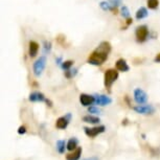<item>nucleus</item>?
Instances as JSON below:
<instances>
[{
    "label": "nucleus",
    "instance_id": "obj_1",
    "mask_svg": "<svg viewBox=\"0 0 160 160\" xmlns=\"http://www.w3.org/2000/svg\"><path fill=\"white\" fill-rule=\"evenodd\" d=\"M112 49L111 44L107 41H102L98 47L91 52V55L88 57V63L94 66H99L104 64L106 60L108 59L110 51Z\"/></svg>",
    "mask_w": 160,
    "mask_h": 160
},
{
    "label": "nucleus",
    "instance_id": "obj_2",
    "mask_svg": "<svg viewBox=\"0 0 160 160\" xmlns=\"http://www.w3.org/2000/svg\"><path fill=\"white\" fill-rule=\"evenodd\" d=\"M118 78V70L117 69H108L104 74V85L108 90L112 87L113 83Z\"/></svg>",
    "mask_w": 160,
    "mask_h": 160
},
{
    "label": "nucleus",
    "instance_id": "obj_3",
    "mask_svg": "<svg viewBox=\"0 0 160 160\" xmlns=\"http://www.w3.org/2000/svg\"><path fill=\"white\" fill-rule=\"evenodd\" d=\"M135 37L138 43H142V42L147 41L148 37H149V28L147 25H140L136 28L135 31Z\"/></svg>",
    "mask_w": 160,
    "mask_h": 160
},
{
    "label": "nucleus",
    "instance_id": "obj_4",
    "mask_svg": "<svg viewBox=\"0 0 160 160\" xmlns=\"http://www.w3.org/2000/svg\"><path fill=\"white\" fill-rule=\"evenodd\" d=\"M45 66H46V58L43 57H40L37 61L34 63V66H32V70H34V74L36 77H40L43 72Z\"/></svg>",
    "mask_w": 160,
    "mask_h": 160
},
{
    "label": "nucleus",
    "instance_id": "obj_5",
    "mask_svg": "<svg viewBox=\"0 0 160 160\" xmlns=\"http://www.w3.org/2000/svg\"><path fill=\"white\" fill-rule=\"evenodd\" d=\"M106 131V127L105 126H98V127H93V128H84V132L88 137L90 138H94L98 136V134H102Z\"/></svg>",
    "mask_w": 160,
    "mask_h": 160
},
{
    "label": "nucleus",
    "instance_id": "obj_6",
    "mask_svg": "<svg viewBox=\"0 0 160 160\" xmlns=\"http://www.w3.org/2000/svg\"><path fill=\"white\" fill-rule=\"evenodd\" d=\"M133 109H134V111L136 113L143 114V115H151V114H153L155 112L154 107L151 105H138V106H135Z\"/></svg>",
    "mask_w": 160,
    "mask_h": 160
},
{
    "label": "nucleus",
    "instance_id": "obj_7",
    "mask_svg": "<svg viewBox=\"0 0 160 160\" xmlns=\"http://www.w3.org/2000/svg\"><path fill=\"white\" fill-rule=\"evenodd\" d=\"M134 99L138 105H142L148 101V94L142 89L136 88L134 90Z\"/></svg>",
    "mask_w": 160,
    "mask_h": 160
},
{
    "label": "nucleus",
    "instance_id": "obj_8",
    "mask_svg": "<svg viewBox=\"0 0 160 160\" xmlns=\"http://www.w3.org/2000/svg\"><path fill=\"white\" fill-rule=\"evenodd\" d=\"M70 119H71V114L70 113L66 114L65 116L59 117V118L57 119V122H56V127L58 129H60V130H64V129H66L68 127Z\"/></svg>",
    "mask_w": 160,
    "mask_h": 160
},
{
    "label": "nucleus",
    "instance_id": "obj_9",
    "mask_svg": "<svg viewBox=\"0 0 160 160\" xmlns=\"http://www.w3.org/2000/svg\"><path fill=\"white\" fill-rule=\"evenodd\" d=\"M94 102L98 106H107L112 102L111 98L104 94H95L94 95Z\"/></svg>",
    "mask_w": 160,
    "mask_h": 160
},
{
    "label": "nucleus",
    "instance_id": "obj_10",
    "mask_svg": "<svg viewBox=\"0 0 160 160\" xmlns=\"http://www.w3.org/2000/svg\"><path fill=\"white\" fill-rule=\"evenodd\" d=\"M80 102L84 107H89L90 105H92L94 102V95H89L86 93H82L80 95Z\"/></svg>",
    "mask_w": 160,
    "mask_h": 160
},
{
    "label": "nucleus",
    "instance_id": "obj_11",
    "mask_svg": "<svg viewBox=\"0 0 160 160\" xmlns=\"http://www.w3.org/2000/svg\"><path fill=\"white\" fill-rule=\"evenodd\" d=\"M29 102H45L46 98H45V95L43 94L42 92H38V91H35V92H32L29 94Z\"/></svg>",
    "mask_w": 160,
    "mask_h": 160
},
{
    "label": "nucleus",
    "instance_id": "obj_12",
    "mask_svg": "<svg viewBox=\"0 0 160 160\" xmlns=\"http://www.w3.org/2000/svg\"><path fill=\"white\" fill-rule=\"evenodd\" d=\"M115 67L116 69L118 71H122V72H127V71H129V65H128V63H127V61L125 59H119V60H117L116 63H115Z\"/></svg>",
    "mask_w": 160,
    "mask_h": 160
},
{
    "label": "nucleus",
    "instance_id": "obj_13",
    "mask_svg": "<svg viewBox=\"0 0 160 160\" xmlns=\"http://www.w3.org/2000/svg\"><path fill=\"white\" fill-rule=\"evenodd\" d=\"M39 51V44L35 41H31L28 44V55L31 58H35Z\"/></svg>",
    "mask_w": 160,
    "mask_h": 160
},
{
    "label": "nucleus",
    "instance_id": "obj_14",
    "mask_svg": "<svg viewBox=\"0 0 160 160\" xmlns=\"http://www.w3.org/2000/svg\"><path fill=\"white\" fill-rule=\"evenodd\" d=\"M81 155H82V148H78L72 153L66 155V160H78Z\"/></svg>",
    "mask_w": 160,
    "mask_h": 160
},
{
    "label": "nucleus",
    "instance_id": "obj_15",
    "mask_svg": "<svg viewBox=\"0 0 160 160\" xmlns=\"http://www.w3.org/2000/svg\"><path fill=\"white\" fill-rule=\"evenodd\" d=\"M107 1L110 4L111 12H113V14H117V8L122 4V0H107Z\"/></svg>",
    "mask_w": 160,
    "mask_h": 160
},
{
    "label": "nucleus",
    "instance_id": "obj_16",
    "mask_svg": "<svg viewBox=\"0 0 160 160\" xmlns=\"http://www.w3.org/2000/svg\"><path fill=\"white\" fill-rule=\"evenodd\" d=\"M148 15H149V13H148V10L146 8H138L136 14H135V17H136L137 20H141V19H144L146 17H148Z\"/></svg>",
    "mask_w": 160,
    "mask_h": 160
},
{
    "label": "nucleus",
    "instance_id": "obj_17",
    "mask_svg": "<svg viewBox=\"0 0 160 160\" xmlns=\"http://www.w3.org/2000/svg\"><path fill=\"white\" fill-rule=\"evenodd\" d=\"M78 140L75 137L70 138L67 142V150L72 152V151H74L75 149H78Z\"/></svg>",
    "mask_w": 160,
    "mask_h": 160
},
{
    "label": "nucleus",
    "instance_id": "obj_18",
    "mask_svg": "<svg viewBox=\"0 0 160 160\" xmlns=\"http://www.w3.org/2000/svg\"><path fill=\"white\" fill-rule=\"evenodd\" d=\"M83 122H85L87 123H92V125H96L101 120H99L98 117L96 116H93V115H86L83 117Z\"/></svg>",
    "mask_w": 160,
    "mask_h": 160
},
{
    "label": "nucleus",
    "instance_id": "obj_19",
    "mask_svg": "<svg viewBox=\"0 0 160 160\" xmlns=\"http://www.w3.org/2000/svg\"><path fill=\"white\" fill-rule=\"evenodd\" d=\"M56 148L60 154H63L65 152V149H67V143L65 140H58L56 143Z\"/></svg>",
    "mask_w": 160,
    "mask_h": 160
},
{
    "label": "nucleus",
    "instance_id": "obj_20",
    "mask_svg": "<svg viewBox=\"0 0 160 160\" xmlns=\"http://www.w3.org/2000/svg\"><path fill=\"white\" fill-rule=\"evenodd\" d=\"M147 4L151 10H156L159 5V0H147Z\"/></svg>",
    "mask_w": 160,
    "mask_h": 160
},
{
    "label": "nucleus",
    "instance_id": "obj_21",
    "mask_svg": "<svg viewBox=\"0 0 160 160\" xmlns=\"http://www.w3.org/2000/svg\"><path fill=\"white\" fill-rule=\"evenodd\" d=\"M78 72V69H68V70H65V77L67 78H71L72 77H74Z\"/></svg>",
    "mask_w": 160,
    "mask_h": 160
},
{
    "label": "nucleus",
    "instance_id": "obj_22",
    "mask_svg": "<svg viewBox=\"0 0 160 160\" xmlns=\"http://www.w3.org/2000/svg\"><path fill=\"white\" fill-rule=\"evenodd\" d=\"M73 65V61H71V60H68V61H65L62 63L61 67L64 69V70H68V69L71 68V66Z\"/></svg>",
    "mask_w": 160,
    "mask_h": 160
},
{
    "label": "nucleus",
    "instance_id": "obj_23",
    "mask_svg": "<svg viewBox=\"0 0 160 160\" xmlns=\"http://www.w3.org/2000/svg\"><path fill=\"white\" fill-rule=\"evenodd\" d=\"M120 13H122V16L123 18H126V19H128L130 17V11L127 7H122V10H120Z\"/></svg>",
    "mask_w": 160,
    "mask_h": 160
},
{
    "label": "nucleus",
    "instance_id": "obj_24",
    "mask_svg": "<svg viewBox=\"0 0 160 160\" xmlns=\"http://www.w3.org/2000/svg\"><path fill=\"white\" fill-rule=\"evenodd\" d=\"M43 49H44V53H49L50 52V50H51V43H50L49 41H44Z\"/></svg>",
    "mask_w": 160,
    "mask_h": 160
},
{
    "label": "nucleus",
    "instance_id": "obj_25",
    "mask_svg": "<svg viewBox=\"0 0 160 160\" xmlns=\"http://www.w3.org/2000/svg\"><path fill=\"white\" fill-rule=\"evenodd\" d=\"M88 112L92 113V114H99V113H101V110H99L98 107H94V106H90V107L88 108Z\"/></svg>",
    "mask_w": 160,
    "mask_h": 160
},
{
    "label": "nucleus",
    "instance_id": "obj_26",
    "mask_svg": "<svg viewBox=\"0 0 160 160\" xmlns=\"http://www.w3.org/2000/svg\"><path fill=\"white\" fill-rule=\"evenodd\" d=\"M26 133V128L24 126H21L19 127V129H18V134H20V135H23V134H25Z\"/></svg>",
    "mask_w": 160,
    "mask_h": 160
},
{
    "label": "nucleus",
    "instance_id": "obj_27",
    "mask_svg": "<svg viewBox=\"0 0 160 160\" xmlns=\"http://www.w3.org/2000/svg\"><path fill=\"white\" fill-rule=\"evenodd\" d=\"M132 22H133V20L131 19V18H128L127 21H126V28H128L130 24H132Z\"/></svg>",
    "mask_w": 160,
    "mask_h": 160
},
{
    "label": "nucleus",
    "instance_id": "obj_28",
    "mask_svg": "<svg viewBox=\"0 0 160 160\" xmlns=\"http://www.w3.org/2000/svg\"><path fill=\"white\" fill-rule=\"evenodd\" d=\"M154 61H155L156 63H159L160 62V53H158L156 57H155V59H154Z\"/></svg>",
    "mask_w": 160,
    "mask_h": 160
},
{
    "label": "nucleus",
    "instance_id": "obj_29",
    "mask_svg": "<svg viewBox=\"0 0 160 160\" xmlns=\"http://www.w3.org/2000/svg\"><path fill=\"white\" fill-rule=\"evenodd\" d=\"M45 102L47 104V106H49V107H52V102H51L50 99H46V101H45Z\"/></svg>",
    "mask_w": 160,
    "mask_h": 160
},
{
    "label": "nucleus",
    "instance_id": "obj_30",
    "mask_svg": "<svg viewBox=\"0 0 160 160\" xmlns=\"http://www.w3.org/2000/svg\"><path fill=\"white\" fill-rule=\"evenodd\" d=\"M127 123H128V119L125 118V119L122 120V125H127Z\"/></svg>",
    "mask_w": 160,
    "mask_h": 160
},
{
    "label": "nucleus",
    "instance_id": "obj_31",
    "mask_svg": "<svg viewBox=\"0 0 160 160\" xmlns=\"http://www.w3.org/2000/svg\"><path fill=\"white\" fill-rule=\"evenodd\" d=\"M82 160H96L95 158H85V159H82Z\"/></svg>",
    "mask_w": 160,
    "mask_h": 160
}]
</instances>
